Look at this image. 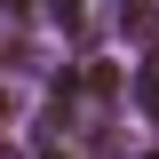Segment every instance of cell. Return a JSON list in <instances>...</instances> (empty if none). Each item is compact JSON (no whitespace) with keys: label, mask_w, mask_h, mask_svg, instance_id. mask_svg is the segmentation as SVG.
<instances>
[{"label":"cell","mask_w":159,"mask_h":159,"mask_svg":"<svg viewBox=\"0 0 159 159\" xmlns=\"http://www.w3.org/2000/svg\"><path fill=\"white\" fill-rule=\"evenodd\" d=\"M40 159H72V151H40Z\"/></svg>","instance_id":"4"},{"label":"cell","mask_w":159,"mask_h":159,"mask_svg":"<svg viewBox=\"0 0 159 159\" xmlns=\"http://www.w3.org/2000/svg\"><path fill=\"white\" fill-rule=\"evenodd\" d=\"M72 88H88V96H111V88H119V72H111V64H88Z\"/></svg>","instance_id":"2"},{"label":"cell","mask_w":159,"mask_h":159,"mask_svg":"<svg viewBox=\"0 0 159 159\" xmlns=\"http://www.w3.org/2000/svg\"><path fill=\"white\" fill-rule=\"evenodd\" d=\"M135 103L159 111V48H143V64H135Z\"/></svg>","instance_id":"1"},{"label":"cell","mask_w":159,"mask_h":159,"mask_svg":"<svg viewBox=\"0 0 159 159\" xmlns=\"http://www.w3.org/2000/svg\"><path fill=\"white\" fill-rule=\"evenodd\" d=\"M119 32H127V40H151L159 16H151V8H119Z\"/></svg>","instance_id":"3"}]
</instances>
